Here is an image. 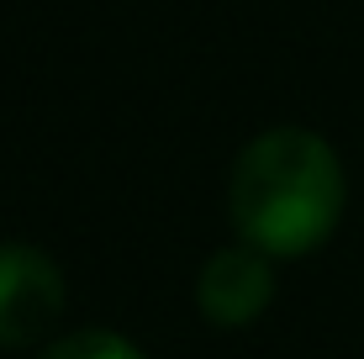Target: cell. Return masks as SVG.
I'll return each mask as SVG.
<instances>
[{
    "instance_id": "cell-2",
    "label": "cell",
    "mask_w": 364,
    "mask_h": 359,
    "mask_svg": "<svg viewBox=\"0 0 364 359\" xmlns=\"http://www.w3.org/2000/svg\"><path fill=\"white\" fill-rule=\"evenodd\" d=\"M64 312V269L32 243H0V349H27Z\"/></svg>"
},
{
    "instance_id": "cell-4",
    "label": "cell",
    "mask_w": 364,
    "mask_h": 359,
    "mask_svg": "<svg viewBox=\"0 0 364 359\" xmlns=\"http://www.w3.org/2000/svg\"><path fill=\"white\" fill-rule=\"evenodd\" d=\"M43 359H143L122 333H100V328H85V333H69V338L48 343Z\"/></svg>"
},
{
    "instance_id": "cell-1",
    "label": "cell",
    "mask_w": 364,
    "mask_h": 359,
    "mask_svg": "<svg viewBox=\"0 0 364 359\" xmlns=\"http://www.w3.org/2000/svg\"><path fill=\"white\" fill-rule=\"evenodd\" d=\"M348 201L343 164L317 132L269 127L237 154L228 180V212L243 243L269 259H301L333 238Z\"/></svg>"
},
{
    "instance_id": "cell-3",
    "label": "cell",
    "mask_w": 364,
    "mask_h": 359,
    "mask_svg": "<svg viewBox=\"0 0 364 359\" xmlns=\"http://www.w3.org/2000/svg\"><path fill=\"white\" fill-rule=\"evenodd\" d=\"M269 301H274V269H269V254L254 249V243L217 249L196 275V306L217 328L254 323Z\"/></svg>"
}]
</instances>
